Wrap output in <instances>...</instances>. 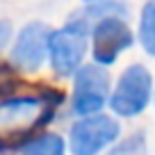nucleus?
I'll list each match as a JSON object with an SVG mask.
<instances>
[{
    "label": "nucleus",
    "instance_id": "f257e3e1",
    "mask_svg": "<svg viewBox=\"0 0 155 155\" xmlns=\"http://www.w3.org/2000/svg\"><path fill=\"white\" fill-rule=\"evenodd\" d=\"M62 94L53 89H39L37 94L0 98V150L16 146L37 128L50 121Z\"/></svg>",
    "mask_w": 155,
    "mask_h": 155
},
{
    "label": "nucleus",
    "instance_id": "f03ea898",
    "mask_svg": "<svg viewBox=\"0 0 155 155\" xmlns=\"http://www.w3.org/2000/svg\"><path fill=\"white\" fill-rule=\"evenodd\" d=\"M153 94V78L141 64H132L121 73L114 94L110 98V107L119 116H137L146 110Z\"/></svg>",
    "mask_w": 155,
    "mask_h": 155
},
{
    "label": "nucleus",
    "instance_id": "7ed1b4c3",
    "mask_svg": "<svg viewBox=\"0 0 155 155\" xmlns=\"http://www.w3.org/2000/svg\"><path fill=\"white\" fill-rule=\"evenodd\" d=\"M50 59L57 75H73L82 64L87 50V23L71 21L62 30L50 34Z\"/></svg>",
    "mask_w": 155,
    "mask_h": 155
},
{
    "label": "nucleus",
    "instance_id": "20e7f679",
    "mask_svg": "<svg viewBox=\"0 0 155 155\" xmlns=\"http://www.w3.org/2000/svg\"><path fill=\"white\" fill-rule=\"evenodd\" d=\"M119 137V123L107 114H89L73 123L68 144L73 155H96Z\"/></svg>",
    "mask_w": 155,
    "mask_h": 155
},
{
    "label": "nucleus",
    "instance_id": "39448f33",
    "mask_svg": "<svg viewBox=\"0 0 155 155\" xmlns=\"http://www.w3.org/2000/svg\"><path fill=\"white\" fill-rule=\"evenodd\" d=\"M110 94V75L101 64H89L75 73L73 87V110L75 114H98Z\"/></svg>",
    "mask_w": 155,
    "mask_h": 155
},
{
    "label": "nucleus",
    "instance_id": "423d86ee",
    "mask_svg": "<svg viewBox=\"0 0 155 155\" xmlns=\"http://www.w3.org/2000/svg\"><path fill=\"white\" fill-rule=\"evenodd\" d=\"M91 39H94V59L101 66L114 64L119 53L130 48L132 41H135L128 23L116 18V16H105V18L98 21L91 32Z\"/></svg>",
    "mask_w": 155,
    "mask_h": 155
},
{
    "label": "nucleus",
    "instance_id": "0eeeda50",
    "mask_svg": "<svg viewBox=\"0 0 155 155\" xmlns=\"http://www.w3.org/2000/svg\"><path fill=\"white\" fill-rule=\"evenodd\" d=\"M50 28L44 25L41 21H32L21 30L16 39L14 48H12V59L18 64L23 71H37L46 59L50 46Z\"/></svg>",
    "mask_w": 155,
    "mask_h": 155
},
{
    "label": "nucleus",
    "instance_id": "6e6552de",
    "mask_svg": "<svg viewBox=\"0 0 155 155\" xmlns=\"http://www.w3.org/2000/svg\"><path fill=\"white\" fill-rule=\"evenodd\" d=\"M139 41L144 50L155 57V0H148L139 18Z\"/></svg>",
    "mask_w": 155,
    "mask_h": 155
},
{
    "label": "nucleus",
    "instance_id": "1a4fd4ad",
    "mask_svg": "<svg viewBox=\"0 0 155 155\" xmlns=\"http://www.w3.org/2000/svg\"><path fill=\"white\" fill-rule=\"evenodd\" d=\"M23 155H64V141L59 135L46 132V135L32 139L23 146Z\"/></svg>",
    "mask_w": 155,
    "mask_h": 155
},
{
    "label": "nucleus",
    "instance_id": "9d476101",
    "mask_svg": "<svg viewBox=\"0 0 155 155\" xmlns=\"http://www.w3.org/2000/svg\"><path fill=\"white\" fill-rule=\"evenodd\" d=\"M107 155H146V137L141 132L126 137L121 144H116Z\"/></svg>",
    "mask_w": 155,
    "mask_h": 155
},
{
    "label": "nucleus",
    "instance_id": "9b49d317",
    "mask_svg": "<svg viewBox=\"0 0 155 155\" xmlns=\"http://www.w3.org/2000/svg\"><path fill=\"white\" fill-rule=\"evenodd\" d=\"M21 89V80L9 66L0 64V98L16 96V91Z\"/></svg>",
    "mask_w": 155,
    "mask_h": 155
},
{
    "label": "nucleus",
    "instance_id": "f8f14e48",
    "mask_svg": "<svg viewBox=\"0 0 155 155\" xmlns=\"http://www.w3.org/2000/svg\"><path fill=\"white\" fill-rule=\"evenodd\" d=\"M9 37H12V23L9 21H0V50L7 46Z\"/></svg>",
    "mask_w": 155,
    "mask_h": 155
},
{
    "label": "nucleus",
    "instance_id": "ddd939ff",
    "mask_svg": "<svg viewBox=\"0 0 155 155\" xmlns=\"http://www.w3.org/2000/svg\"><path fill=\"white\" fill-rule=\"evenodd\" d=\"M87 2H98V0H87Z\"/></svg>",
    "mask_w": 155,
    "mask_h": 155
}]
</instances>
